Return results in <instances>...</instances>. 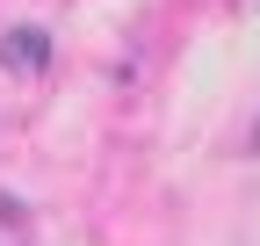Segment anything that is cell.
<instances>
[{
    "instance_id": "6da1fadb",
    "label": "cell",
    "mask_w": 260,
    "mask_h": 246,
    "mask_svg": "<svg viewBox=\"0 0 260 246\" xmlns=\"http://www.w3.org/2000/svg\"><path fill=\"white\" fill-rule=\"evenodd\" d=\"M51 58V37L44 29H8V37H0V66H15V73H37Z\"/></svg>"
}]
</instances>
